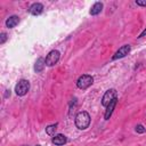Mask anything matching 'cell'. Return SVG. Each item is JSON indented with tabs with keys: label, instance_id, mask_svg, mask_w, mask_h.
Listing matches in <instances>:
<instances>
[{
	"label": "cell",
	"instance_id": "cell-1",
	"mask_svg": "<svg viewBox=\"0 0 146 146\" xmlns=\"http://www.w3.org/2000/svg\"><path fill=\"white\" fill-rule=\"evenodd\" d=\"M90 124V115L86 111H81L75 116V125L80 130H84Z\"/></svg>",
	"mask_w": 146,
	"mask_h": 146
},
{
	"label": "cell",
	"instance_id": "cell-2",
	"mask_svg": "<svg viewBox=\"0 0 146 146\" xmlns=\"http://www.w3.org/2000/svg\"><path fill=\"white\" fill-rule=\"evenodd\" d=\"M29 90H30V82L25 79L19 80L15 86V92L17 96H25Z\"/></svg>",
	"mask_w": 146,
	"mask_h": 146
},
{
	"label": "cell",
	"instance_id": "cell-3",
	"mask_svg": "<svg viewBox=\"0 0 146 146\" xmlns=\"http://www.w3.org/2000/svg\"><path fill=\"white\" fill-rule=\"evenodd\" d=\"M92 82H94V78L91 76V75H89V74H83V75H81L79 79H78V81H76V86H78V88H80V89H87V88H89L91 84H92Z\"/></svg>",
	"mask_w": 146,
	"mask_h": 146
},
{
	"label": "cell",
	"instance_id": "cell-4",
	"mask_svg": "<svg viewBox=\"0 0 146 146\" xmlns=\"http://www.w3.org/2000/svg\"><path fill=\"white\" fill-rule=\"evenodd\" d=\"M59 57H60V54L58 50H51L46 57V65L47 66H54L55 64L58 63Z\"/></svg>",
	"mask_w": 146,
	"mask_h": 146
},
{
	"label": "cell",
	"instance_id": "cell-5",
	"mask_svg": "<svg viewBox=\"0 0 146 146\" xmlns=\"http://www.w3.org/2000/svg\"><path fill=\"white\" fill-rule=\"evenodd\" d=\"M116 95H117V92H116L115 89H108V90L104 94V96H103V98H102V104H103V106H107L114 98H116Z\"/></svg>",
	"mask_w": 146,
	"mask_h": 146
},
{
	"label": "cell",
	"instance_id": "cell-6",
	"mask_svg": "<svg viewBox=\"0 0 146 146\" xmlns=\"http://www.w3.org/2000/svg\"><path fill=\"white\" fill-rule=\"evenodd\" d=\"M130 50H131V47H130V44H124V46H122V47H120L119 48V50L114 54V56L112 57V59H119V58H123V57H125L129 52H130Z\"/></svg>",
	"mask_w": 146,
	"mask_h": 146
},
{
	"label": "cell",
	"instance_id": "cell-7",
	"mask_svg": "<svg viewBox=\"0 0 146 146\" xmlns=\"http://www.w3.org/2000/svg\"><path fill=\"white\" fill-rule=\"evenodd\" d=\"M42 10H43V6H42V3H40V2H34L33 5H31V7H30V9H29V11H30L32 15H34V16L40 15V14L42 13Z\"/></svg>",
	"mask_w": 146,
	"mask_h": 146
},
{
	"label": "cell",
	"instance_id": "cell-8",
	"mask_svg": "<svg viewBox=\"0 0 146 146\" xmlns=\"http://www.w3.org/2000/svg\"><path fill=\"white\" fill-rule=\"evenodd\" d=\"M116 100H117V98H114L107 106H106V111H105V115H104V117H105V120H108L110 117H111V115H112V113H113V110L115 108V105H116Z\"/></svg>",
	"mask_w": 146,
	"mask_h": 146
},
{
	"label": "cell",
	"instance_id": "cell-9",
	"mask_svg": "<svg viewBox=\"0 0 146 146\" xmlns=\"http://www.w3.org/2000/svg\"><path fill=\"white\" fill-rule=\"evenodd\" d=\"M51 141H52L55 145H57V146H60V145H64V144L67 141V138H66L64 135H62V133H58V135H55V136L52 137Z\"/></svg>",
	"mask_w": 146,
	"mask_h": 146
},
{
	"label": "cell",
	"instance_id": "cell-10",
	"mask_svg": "<svg viewBox=\"0 0 146 146\" xmlns=\"http://www.w3.org/2000/svg\"><path fill=\"white\" fill-rule=\"evenodd\" d=\"M18 23H19V17L14 15V16H10L9 18H7V21H6V26L9 27V29H13V27H15Z\"/></svg>",
	"mask_w": 146,
	"mask_h": 146
},
{
	"label": "cell",
	"instance_id": "cell-11",
	"mask_svg": "<svg viewBox=\"0 0 146 146\" xmlns=\"http://www.w3.org/2000/svg\"><path fill=\"white\" fill-rule=\"evenodd\" d=\"M103 10V3L102 2H95L94 3V6L90 8V15H92V16H95V15H98V14H100V11Z\"/></svg>",
	"mask_w": 146,
	"mask_h": 146
},
{
	"label": "cell",
	"instance_id": "cell-12",
	"mask_svg": "<svg viewBox=\"0 0 146 146\" xmlns=\"http://www.w3.org/2000/svg\"><path fill=\"white\" fill-rule=\"evenodd\" d=\"M44 65H46V59H44V58H42V57L38 58V60H36V62H35V64H34V71H35L36 73L42 72V70H43Z\"/></svg>",
	"mask_w": 146,
	"mask_h": 146
},
{
	"label": "cell",
	"instance_id": "cell-13",
	"mask_svg": "<svg viewBox=\"0 0 146 146\" xmlns=\"http://www.w3.org/2000/svg\"><path fill=\"white\" fill-rule=\"evenodd\" d=\"M56 129H57V124H50L46 128V132L47 135L49 136H55V132H56Z\"/></svg>",
	"mask_w": 146,
	"mask_h": 146
},
{
	"label": "cell",
	"instance_id": "cell-14",
	"mask_svg": "<svg viewBox=\"0 0 146 146\" xmlns=\"http://www.w3.org/2000/svg\"><path fill=\"white\" fill-rule=\"evenodd\" d=\"M145 131H146V129L144 128V125L138 124V125L136 127V132H138V133H144Z\"/></svg>",
	"mask_w": 146,
	"mask_h": 146
},
{
	"label": "cell",
	"instance_id": "cell-15",
	"mask_svg": "<svg viewBox=\"0 0 146 146\" xmlns=\"http://www.w3.org/2000/svg\"><path fill=\"white\" fill-rule=\"evenodd\" d=\"M6 40H7V34L5 32H2L1 33V39H0V44H3Z\"/></svg>",
	"mask_w": 146,
	"mask_h": 146
},
{
	"label": "cell",
	"instance_id": "cell-16",
	"mask_svg": "<svg viewBox=\"0 0 146 146\" xmlns=\"http://www.w3.org/2000/svg\"><path fill=\"white\" fill-rule=\"evenodd\" d=\"M136 3L138 6H143V7H146V1H141V0H137Z\"/></svg>",
	"mask_w": 146,
	"mask_h": 146
},
{
	"label": "cell",
	"instance_id": "cell-17",
	"mask_svg": "<svg viewBox=\"0 0 146 146\" xmlns=\"http://www.w3.org/2000/svg\"><path fill=\"white\" fill-rule=\"evenodd\" d=\"M145 34H146V29H145V30H144V31H143V32H141V33H140V35H139V36H138V38H141V36H144V35H145Z\"/></svg>",
	"mask_w": 146,
	"mask_h": 146
},
{
	"label": "cell",
	"instance_id": "cell-18",
	"mask_svg": "<svg viewBox=\"0 0 146 146\" xmlns=\"http://www.w3.org/2000/svg\"><path fill=\"white\" fill-rule=\"evenodd\" d=\"M36 146H40V145H36Z\"/></svg>",
	"mask_w": 146,
	"mask_h": 146
}]
</instances>
